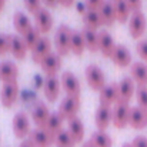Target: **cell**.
<instances>
[{"mask_svg":"<svg viewBox=\"0 0 147 147\" xmlns=\"http://www.w3.org/2000/svg\"><path fill=\"white\" fill-rule=\"evenodd\" d=\"M70 36H71V30L66 24L57 27L54 33V46L60 56H64L70 51Z\"/></svg>","mask_w":147,"mask_h":147,"instance_id":"cell-1","label":"cell"},{"mask_svg":"<svg viewBox=\"0 0 147 147\" xmlns=\"http://www.w3.org/2000/svg\"><path fill=\"white\" fill-rule=\"evenodd\" d=\"M79 109H80V97L66 96V97L60 101L57 113H59L64 120H70V119L76 117Z\"/></svg>","mask_w":147,"mask_h":147,"instance_id":"cell-2","label":"cell"},{"mask_svg":"<svg viewBox=\"0 0 147 147\" xmlns=\"http://www.w3.org/2000/svg\"><path fill=\"white\" fill-rule=\"evenodd\" d=\"M84 74H86V80L89 83V86L93 89V90H101L104 86H106V77H104V73L103 70L98 67L97 64H89L84 70Z\"/></svg>","mask_w":147,"mask_h":147,"instance_id":"cell-3","label":"cell"},{"mask_svg":"<svg viewBox=\"0 0 147 147\" xmlns=\"http://www.w3.org/2000/svg\"><path fill=\"white\" fill-rule=\"evenodd\" d=\"M146 16L142 10H137V11H133L130 19H129V32L131 34V37L134 39H140L144 32H146Z\"/></svg>","mask_w":147,"mask_h":147,"instance_id":"cell-4","label":"cell"},{"mask_svg":"<svg viewBox=\"0 0 147 147\" xmlns=\"http://www.w3.org/2000/svg\"><path fill=\"white\" fill-rule=\"evenodd\" d=\"M11 129L13 133L17 139H24L27 134H30V120L29 116L24 111H19L14 114L13 121H11Z\"/></svg>","mask_w":147,"mask_h":147,"instance_id":"cell-5","label":"cell"},{"mask_svg":"<svg viewBox=\"0 0 147 147\" xmlns=\"http://www.w3.org/2000/svg\"><path fill=\"white\" fill-rule=\"evenodd\" d=\"M130 106L129 103H116L111 114V121L114 127L123 129L129 124V117H130Z\"/></svg>","mask_w":147,"mask_h":147,"instance_id":"cell-6","label":"cell"},{"mask_svg":"<svg viewBox=\"0 0 147 147\" xmlns=\"http://www.w3.org/2000/svg\"><path fill=\"white\" fill-rule=\"evenodd\" d=\"M19 96V83L17 80L14 82H9V83H4L1 90H0V103L1 106L4 107H11Z\"/></svg>","mask_w":147,"mask_h":147,"instance_id":"cell-7","label":"cell"},{"mask_svg":"<svg viewBox=\"0 0 147 147\" xmlns=\"http://www.w3.org/2000/svg\"><path fill=\"white\" fill-rule=\"evenodd\" d=\"M30 114H32V119H33V121L36 123V126H37L39 129H45L51 113L49 111L47 106H46L43 101L37 100V101L32 106Z\"/></svg>","mask_w":147,"mask_h":147,"instance_id":"cell-8","label":"cell"},{"mask_svg":"<svg viewBox=\"0 0 147 147\" xmlns=\"http://www.w3.org/2000/svg\"><path fill=\"white\" fill-rule=\"evenodd\" d=\"M60 82H61V86H63L64 92L67 93V96H74V97L80 96V82L74 73L63 71Z\"/></svg>","mask_w":147,"mask_h":147,"instance_id":"cell-9","label":"cell"},{"mask_svg":"<svg viewBox=\"0 0 147 147\" xmlns=\"http://www.w3.org/2000/svg\"><path fill=\"white\" fill-rule=\"evenodd\" d=\"M117 89H119V98L117 103H129L133 94L136 93L134 90V80L129 76L123 77L119 83H117Z\"/></svg>","mask_w":147,"mask_h":147,"instance_id":"cell-10","label":"cell"},{"mask_svg":"<svg viewBox=\"0 0 147 147\" xmlns=\"http://www.w3.org/2000/svg\"><path fill=\"white\" fill-rule=\"evenodd\" d=\"M29 139L32 140V143L34 147H51L54 144L56 137L51 136L49 131H46L45 129H34L30 131Z\"/></svg>","mask_w":147,"mask_h":147,"instance_id":"cell-11","label":"cell"},{"mask_svg":"<svg viewBox=\"0 0 147 147\" xmlns=\"http://www.w3.org/2000/svg\"><path fill=\"white\" fill-rule=\"evenodd\" d=\"M34 20H36V29L40 33H47L53 27V16L49 11V9L46 7H42L34 14Z\"/></svg>","mask_w":147,"mask_h":147,"instance_id":"cell-12","label":"cell"},{"mask_svg":"<svg viewBox=\"0 0 147 147\" xmlns=\"http://www.w3.org/2000/svg\"><path fill=\"white\" fill-rule=\"evenodd\" d=\"M119 98V89H117V83H109L106 84L98 94L100 104L103 106H110V104H116Z\"/></svg>","mask_w":147,"mask_h":147,"instance_id":"cell-13","label":"cell"},{"mask_svg":"<svg viewBox=\"0 0 147 147\" xmlns=\"http://www.w3.org/2000/svg\"><path fill=\"white\" fill-rule=\"evenodd\" d=\"M51 53V43L47 37H42L32 50V59L34 63H42Z\"/></svg>","mask_w":147,"mask_h":147,"instance_id":"cell-14","label":"cell"},{"mask_svg":"<svg viewBox=\"0 0 147 147\" xmlns=\"http://www.w3.org/2000/svg\"><path fill=\"white\" fill-rule=\"evenodd\" d=\"M116 43L111 37V34L107 30H101L98 32V50L101 51V54L104 57H111L113 51L116 49Z\"/></svg>","mask_w":147,"mask_h":147,"instance_id":"cell-15","label":"cell"},{"mask_svg":"<svg viewBox=\"0 0 147 147\" xmlns=\"http://www.w3.org/2000/svg\"><path fill=\"white\" fill-rule=\"evenodd\" d=\"M111 114H113V110L110 109V106L100 104L97 107L96 116H94V121H96V126H97V129L100 131H106L107 126L111 121Z\"/></svg>","mask_w":147,"mask_h":147,"instance_id":"cell-16","label":"cell"},{"mask_svg":"<svg viewBox=\"0 0 147 147\" xmlns=\"http://www.w3.org/2000/svg\"><path fill=\"white\" fill-rule=\"evenodd\" d=\"M42 66V70L46 73V76H56L57 70L60 69L61 66V59H60V54L59 53H50L49 56L40 63Z\"/></svg>","mask_w":147,"mask_h":147,"instance_id":"cell-17","label":"cell"},{"mask_svg":"<svg viewBox=\"0 0 147 147\" xmlns=\"http://www.w3.org/2000/svg\"><path fill=\"white\" fill-rule=\"evenodd\" d=\"M19 76V67L13 63V61H0V80L3 83H9V82H14L17 80Z\"/></svg>","mask_w":147,"mask_h":147,"instance_id":"cell-18","label":"cell"},{"mask_svg":"<svg viewBox=\"0 0 147 147\" xmlns=\"http://www.w3.org/2000/svg\"><path fill=\"white\" fill-rule=\"evenodd\" d=\"M129 124H130L133 129H136V130L144 129L147 126V113L143 109H140L139 106L131 107V109H130Z\"/></svg>","mask_w":147,"mask_h":147,"instance_id":"cell-19","label":"cell"},{"mask_svg":"<svg viewBox=\"0 0 147 147\" xmlns=\"http://www.w3.org/2000/svg\"><path fill=\"white\" fill-rule=\"evenodd\" d=\"M111 60L119 67H127L131 63V54L124 45H117L111 54Z\"/></svg>","mask_w":147,"mask_h":147,"instance_id":"cell-20","label":"cell"},{"mask_svg":"<svg viewBox=\"0 0 147 147\" xmlns=\"http://www.w3.org/2000/svg\"><path fill=\"white\" fill-rule=\"evenodd\" d=\"M130 77L139 84L147 86V64L143 61H134L130 67Z\"/></svg>","mask_w":147,"mask_h":147,"instance_id":"cell-21","label":"cell"},{"mask_svg":"<svg viewBox=\"0 0 147 147\" xmlns=\"http://www.w3.org/2000/svg\"><path fill=\"white\" fill-rule=\"evenodd\" d=\"M60 80L57 76H49L45 80V96L49 101H56V98L59 97V92H60Z\"/></svg>","mask_w":147,"mask_h":147,"instance_id":"cell-22","label":"cell"},{"mask_svg":"<svg viewBox=\"0 0 147 147\" xmlns=\"http://www.w3.org/2000/svg\"><path fill=\"white\" fill-rule=\"evenodd\" d=\"M98 13H100V17H101V23L104 26H110V24H113L117 20L116 19V13H114V6H113L111 0H106L104 4L100 7Z\"/></svg>","mask_w":147,"mask_h":147,"instance_id":"cell-23","label":"cell"},{"mask_svg":"<svg viewBox=\"0 0 147 147\" xmlns=\"http://www.w3.org/2000/svg\"><path fill=\"white\" fill-rule=\"evenodd\" d=\"M13 26H14V29L17 30V33H20L22 36L26 34V33L33 27L30 19H29L24 13H22V11H16V13H14V16H13Z\"/></svg>","mask_w":147,"mask_h":147,"instance_id":"cell-24","label":"cell"},{"mask_svg":"<svg viewBox=\"0 0 147 147\" xmlns=\"http://www.w3.org/2000/svg\"><path fill=\"white\" fill-rule=\"evenodd\" d=\"M86 49V42H84V37H83V33L79 32V30H71V36H70V50L80 56L83 54V51Z\"/></svg>","mask_w":147,"mask_h":147,"instance_id":"cell-25","label":"cell"},{"mask_svg":"<svg viewBox=\"0 0 147 147\" xmlns=\"http://www.w3.org/2000/svg\"><path fill=\"white\" fill-rule=\"evenodd\" d=\"M67 130L70 131V134L73 136V139L76 140V143L83 142V137H84V126H83L82 120H80L77 116L69 120V129H67Z\"/></svg>","mask_w":147,"mask_h":147,"instance_id":"cell-26","label":"cell"},{"mask_svg":"<svg viewBox=\"0 0 147 147\" xmlns=\"http://www.w3.org/2000/svg\"><path fill=\"white\" fill-rule=\"evenodd\" d=\"M63 117L59 114V113H51L49 117V120H47V123H46V127H45V130L46 131H49L51 136H57L61 130H63Z\"/></svg>","mask_w":147,"mask_h":147,"instance_id":"cell-27","label":"cell"},{"mask_svg":"<svg viewBox=\"0 0 147 147\" xmlns=\"http://www.w3.org/2000/svg\"><path fill=\"white\" fill-rule=\"evenodd\" d=\"M10 51H11V54L16 59H24L27 47H26V45H24V42H23V39L20 36L11 34V39H10Z\"/></svg>","mask_w":147,"mask_h":147,"instance_id":"cell-28","label":"cell"},{"mask_svg":"<svg viewBox=\"0 0 147 147\" xmlns=\"http://www.w3.org/2000/svg\"><path fill=\"white\" fill-rule=\"evenodd\" d=\"M82 33H83V37H84V42H86V49H89L92 53L97 51L98 50V33L97 32L84 26V29L82 30Z\"/></svg>","mask_w":147,"mask_h":147,"instance_id":"cell-29","label":"cell"},{"mask_svg":"<svg viewBox=\"0 0 147 147\" xmlns=\"http://www.w3.org/2000/svg\"><path fill=\"white\" fill-rule=\"evenodd\" d=\"M113 6H114L116 19H117L120 23H124V22L129 19V16H131V14H130L131 9H130V6H129V3H127L126 0H114V1H113Z\"/></svg>","mask_w":147,"mask_h":147,"instance_id":"cell-30","label":"cell"},{"mask_svg":"<svg viewBox=\"0 0 147 147\" xmlns=\"http://www.w3.org/2000/svg\"><path fill=\"white\" fill-rule=\"evenodd\" d=\"M83 23L86 24V27H90L93 30H96L97 27H100L103 23H101V17H100L98 10L86 9L83 11Z\"/></svg>","mask_w":147,"mask_h":147,"instance_id":"cell-31","label":"cell"},{"mask_svg":"<svg viewBox=\"0 0 147 147\" xmlns=\"http://www.w3.org/2000/svg\"><path fill=\"white\" fill-rule=\"evenodd\" d=\"M89 142L92 143L93 147H111V144H113L111 137L106 131H100V130L92 133Z\"/></svg>","mask_w":147,"mask_h":147,"instance_id":"cell-32","label":"cell"},{"mask_svg":"<svg viewBox=\"0 0 147 147\" xmlns=\"http://www.w3.org/2000/svg\"><path fill=\"white\" fill-rule=\"evenodd\" d=\"M54 144L57 147H74L76 146V140L73 139V136L70 134L69 130H61L54 140Z\"/></svg>","mask_w":147,"mask_h":147,"instance_id":"cell-33","label":"cell"},{"mask_svg":"<svg viewBox=\"0 0 147 147\" xmlns=\"http://www.w3.org/2000/svg\"><path fill=\"white\" fill-rule=\"evenodd\" d=\"M22 39H23V42H24V45H26V47L30 50H33V47L39 43V40L42 39V36H40V32L33 26L26 34H23L22 36Z\"/></svg>","mask_w":147,"mask_h":147,"instance_id":"cell-34","label":"cell"},{"mask_svg":"<svg viewBox=\"0 0 147 147\" xmlns=\"http://www.w3.org/2000/svg\"><path fill=\"white\" fill-rule=\"evenodd\" d=\"M136 98H137L139 107L147 113V86H139L136 89Z\"/></svg>","mask_w":147,"mask_h":147,"instance_id":"cell-35","label":"cell"},{"mask_svg":"<svg viewBox=\"0 0 147 147\" xmlns=\"http://www.w3.org/2000/svg\"><path fill=\"white\" fill-rule=\"evenodd\" d=\"M10 39H11V34L0 33V56L10 51Z\"/></svg>","mask_w":147,"mask_h":147,"instance_id":"cell-36","label":"cell"},{"mask_svg":"<svg viewBox=\"0 0 147 147\" xmlns=\"http://www.w3.org/2000/svg\"><path fill=\"white\" fill-rule=\"evenodd\" d=\"M23 1H24L26 9L33 14H36L42 9V0H23Z\"/></svg>","mask_w":147,"mask_h":147,"instance_id":"cell-37","label":"cell"},{"mask_svg":"<svg viewBox=\"0 0 147 147\" xmlns=\"http://www.w3.org/2000/svg\"><path fill=\"white\" fill-rule=\"evenodd\" d=\"M136 51L143 60L147 61V40H140L136 45Z\"/></svg>","mask_w":147,"mask_h":147,"instance_id":"cell-38","label":"cell"},{"mask_svg":"<svg viewBox=\"0 0 147 147\" xmlns=\"http://www.w3.org/2000/svg\"><path fill=\"white\" fill-rule=\"evenodd\" d=\"M106 0H86V7L90 10H100Z\"/></svg>","mask_w":147,"mask_h":147,"instance_id":"cell-39","label":"cell"},{"mask_svg":"<svg viewBox=\"0 0 147 147\" xmlns=\"http://www.w3.org/2000/svg\"><path fill=\"white\" fill-rule=\"evenodd\" d=\"M131 146L133 147H147V139L144 136H137V137L133 139Z\"/></svg>","mask_w":147,"mask_h":147,"instance_id":"cell-40","label":"cell"},{"mask_svg":"<svg viewBox=\"0 0 147 147\" xmlns=\"http://www.w3.org/2000/svg\"><path fill=\"white\" fill-rule=\"evenodd\" d=\"M126 1L129 3V6H130V9L133 11H137L142 7V0H126Z\"/></svg>","mask_w":147,"mask_h":147,"instance_id":"cell-41","label":"cell"},{"mask_svg":"<svg viewBox=\"0 0 147 147\" xmlns=\"http://www.w3.org/2000/svg\"><path fill=\"white\" fill-rule=\"evenodd\" d=\"M47 7H56L57 6V3H59V0H42Z\"/></svg>","mask_w":147,"mask_h":147,"instance_id":"cell-42","label":"cell"},{"mask_svg":"<svg viewBox=\"0 0 147 147\" xmlns=\"http://www.w3.org/2000/svg\"><path fill=\"white\" fill-rule=\"evenodd\" d=\"M19 147H34V144L32 143L30 139H26V140H23V142L20 143V146Z\"/></svg>","mask_w":147,"mask_h":147,"instance_id":"cell-43","label":"cell"},{"mask_svg":"<svg viewBox=\"0 0 147 147\" xmlns=\"http://www.w3.org/2000/svg\"><path fill=\"white\" fill-rule=\"evenodd\" d=\"M59 3H60L61 6H64V7H70V6L74 3V0H59Z\"/></svg>","mask_w":147,"mask_h":147,"instance_id":"cell-44","label":"cell"},{"mask_svg":"<svg viewBox=\"0 0 147 147\" xmlns=\"http://www.w3.org/2000/svg\"><path fill=\"white\" fill-rule=\"evenodd\" d=\"M4 3H6V0H0V11L4 9Z\"/></svg>","mask_w":147,"mask_h":147,"instance_id":"cell-45","label":"cell"},{"mask_svg":"<svg viewBox=\"0 0 147 147\" xmlns=\"http://www.w3.org/2000/svg\"><path fill=\"white\" fill-rule=\"evenodd\" d=\"M82 147H93V146H92V143H90V142H86V143H84Z\"/></svg>","mask_w":147,"mask_h":147,"instance_id":"cell-46","label":"cell"},{"mask_svg":"<svg viewBox=\"0 0 147 147\" xmlns=\"http://www.w3.org/2000/svg\"><path fill=\"white\" fill-rule=\"evenodd\" d=\"M121 147H133V146H131V143H124Z\"/></svg>","mask_w":147,"mask_h":147,"instance_id":"cell-47","label":"cell"},{"mask_svg":"<svg viewBox=\"0 0 147 147\" xmlns=\"http://www.w3.org/2000/svg\"><path fill=\"white\" fill-rule=\"evenodd\" d=\"M111 1H114V0H111Z\"/></svg>","mask_w":147,"mask_h":147,"instance_id":"cell-48","label":"cell"}]
</instances>
